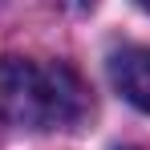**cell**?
<instances>
[{
	"mask_svg": "<svg viewBox=\"0 0 150 150\" xmlns=\"http://www.w3.org/2000/svg\"><path fill=\"white\" fill-rule=\"evenodd\" d=\"M53 4H57L61 12H89L98 0H53Z\"/></svg>",
	"mask_w": 150,
	"mask_h": 150,
	"instance_id": "cell-3",
	"label": "cell"
},
{
	"mask_svg": "<svg viewBox=\"0 0 150 150\" xmlns=\"http://www.w3.org/2000/svg\"><path fill=\"white\" fill-rule=\"evenodd\" d=\"M110 77L134 110L150 114V45H130L110 57Z\"/></svg>",
	"mask_w": 150,
	"mask_h": 150,
	"instance_id": "cell-2",
	"label": "cell"
},
{
	"mask_svg": "<svg viewBox=\"0 0 150 150\" xmlns=\"http://www.w3.org/2000/svg\"><path fill=\"white\" fill-rule=\"evenodd\" d=\"M138 4H142V8H146V12H150V0H138Z\"/></svg>",
	"mask_w": 150,
	"mask_h": 150,
	"instance_id": "cell-4",
	"label": "cell"
},
{
	"mask_svg": "<svg viewBox=\"0 0 150 150\" xmlns=\"http://www.w3.org/2000/svg\"><path fill=\"white\" fill-rule=\"evenodd\" d=\"M89 114L85 81L61 61H0V126L69 130Z\"/></svg>",
	"mask_w": 150,
	"mask_h": 150,
	"instance_id": "cell-1",
	"label": "cell"
}]
</instances>
